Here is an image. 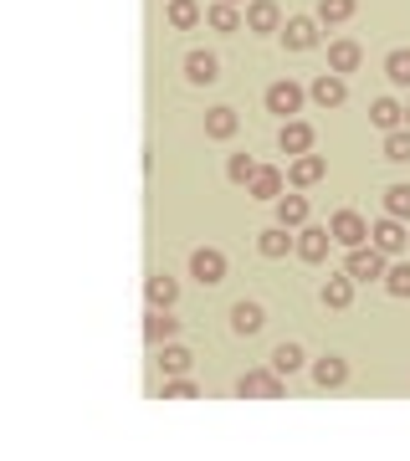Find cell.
Returning <instances> with one entry per match:
<instances>
[{"label":"cell","mask_w":410,"mask_h":461,"mask_svg":"<svg viewBox=\"0 0 410 461\" xmlns=\"http://www.w3.org/2000/svg\"><path fill=\"white\" fill-rule=\"evenodd\" d=\"M385 251L379 247H369V241H364V247H349V262H344V272L354 282H385Z\"/></svg>","instance_id":"1"},{"label":"cell","mask_w":410,"mask_h":461,"mask_svg":"<svg viewBox=\"0 0 410 461\" xmlns=\"http://www.w3.org/2000/svg\"><path fill=\"white\" fill-rule=\"evenodd\" d=\"M236 395L241 400H282V375L278 369H246L236 379Z\"/></svg>","instance_id":"2"},{"label":"cell","mask_w":410,"mask_h":461,"mask_svg":"<svg viewBox=\"0 0 410 461\" xmlns=\"http://www.w3.org/2000/svg\"><path fill=\"white\" fill-rule=\"evenodd\" d=\"M328 236H333V247H364V241H369V221H364L360 211H333Z\"/></svg>","instance_id":"3"},{"label":"cell","mask_w":410,"mask_h":461,"mask_svg":"<svg viewBox=\"0 0 410 461\" xmlns=\"http://www.w3.org/2000/svg\"><path fill=\"white\" fill-rule=\"evenodd\" d=\"M246 32H257V36L282 32V5L278 0H246Z\"/></svg>","instance_id":"4"},{"label":"cell","mask_w":410,"mask_h":461,"mask_svg":"<svg viewBox=\"0 0 410 461\" xmlns=\"http://www.w3.org/2000/svg\"><path fill=\"white\" fill-rule=\"evenodd\" d=\"M303 98H308V93H303L297 83H272V87H267V113H272V118H297Z\"/></svg>","instance_id":"5"},{"label":"cell","mask_w":410,"mask_h":461,"mask_svg":"<svg viewBox=\"0 0 410 461\" xmlns=\"http://www.w3.org/2000/svg\"><path fill=\"white\" fill-rule=\"evenodd\" d=\"M190 277L205 282V287H215V282L226 277V257H221L215 247H196L190 251Z\"/></svg>","instance_id":"6"},{"label":"cell","mask_w":410,"mask_h":461,"mask_svg":"<svg viewBox=\"0 0 410 461\" xmlns=\"http://www.w3.org/2000/svg\"><path fill=\"white\" fill-rule=\"evenodd\" d=\"M313 139H318V133H313V123H303V118H287V123H282L278 129V149L282 154H313Z\"/></svg>","instance_id":"7"},{"label":"cell","mask_w":410,"mask_h":461,"mask_svg":"<svg viewBox=\"0 0 410 461\" xmlns=\"http://www.w3.org/2000/svg\"><path fill=\"white\" fill-rule=\"evenodd\" d=\"M328 247H333V236H328V226H303L297 230V257H303V262H328Z\"/></svg>","instance_id":"8"},{"label":"cell","mask_w":410,"mask_h":461,"mask_svg":"<svg viewBox=\"0 0 410 461\" xmlns=\"http://www.w3.org/2000/svg\"><path fill=\"white\" fill-rule=\"evenodd\" d=\"M282 41H287L293 51L318 47V16H287L282 21Z\"/></svg>","instance_id":"9"},{"label":"cell","mask_w":410,"mask_h":461,"mask_svg":"<svg viewBox=\"0 0 410 461\" xmlns=\"http://www.w3.org/2000/svg\"><path fill=\"white\" fill-rule=\"evenodd\" d=\"M308 98L318 103V108H344V103H349V83H339V72H333V77L323 72V77L308 87Z\"/></svg>","instance_id":"10"},{"label":"cell","mask_w":410,"mask_h":461,"mask_svg":"<svg viewBox=\"0 0 410 461\" xmlns=\"http://www.w3.org/2000/svg\"><path fill=\"white\" fill-rule=\"evenodd\" d=\"M272 215H278V226L303 230V226H308V200H303V195H278V200H272Z\"/></svg>","instance_id":"11"},{"label":"cell","mask_w":410,"mask_h":461,"mask_svg":"<svg viewBox=\"0 0 410 461\" xmlns=\"http://www.w3.org/2000/svg\"><path fill=\"white\" fill-rule=\"evenodd\" d=\"M251 200H262V205H272V200L282 195V169L278 165H257V175H251Z\"/></svg>","instance_id":"12"},{"label":"cell","mask_w":410,"mask_h":461,"mask_svg":"<svg viewBox=\"0 0 410 461\" xmlns=\"http://www.w3.org/2000/svg\"><path fill=\"white\" fill-rule=\"evenodd\" d=\"M364 62V47L360 41H328V67H333V72H339V77H349V72H354V67Z\"/></svg>","instance_id":"13"},{"label":"cell","mask_w":410,"mask_h":461,"mask_svg":"<svg viewBox=\"0 0 410 461\" xmlns=\"http://www.w3.org/2000/svg\"><path fill=\"white\" fill-rule=\"evenodd\" d=\"M369 236H375V247L385 251V257H395V251H405V247H410L405 221H390V215H385V221H379V226L369 230Z\"/></svg>","instance_id":"14"},{"label":"cell","mask_w":410,"mask_h":461,"mask_svg":"<svg viewBox=\"0 0 410 461\" xmlns=\"http://www.w3.org/2000/svg\"><path fill=\"white\" fill-rule=\"evenodd\" d=\"M318 297H323V308H333V313L349 308V303H354V277H349V272H333V277L318 287Z\"/></svg>","instance_id":"15"},{"label":"cell","mask_w":410,"mask_h":461,"mask_svg":"<svg viewBox=\"0 0 410 461\" xmlns=\"http://www.w3.org/2000/svg\"><path fill=\"white\" fill-rule=\"evenodd\" d=\"M175 333H180V323H175L169 308H149V318H144V339L149 344H169Z\"/></svg>","instance_id":"16"},{"label":"cell","mask_w":410,"mask_h":461,"mask_svg":"<svg viewBox=\"0 0 410 461\" xmlns=\"http://www.w3.org/2000/svg\"><path fill=\"white\" fill-rule=\"evenodd\" d=\"M149 293V308H175V297H180V282L169 277V272H154V277L144 282Z\"/></svg>","instance_id":"17"},{"label":"cell","mask_w":410,"mask_h":461,"mask_svg":"<svg viewBox=\"0 0 410 461\" xmlns=\"http://www.w3.org/2000/svg\"><path fill=\"white\" fill-rule=\"evenodd\" d=\"M267 313H262V303H236L231 308V329L241 333V339H251V333H262Z\"/></svg>","instance_id":"18"},{"label":"cell","mask_w":410,"mask_h":461,"mask_svg":"<svg viewBox=\"0 0 410 461\" xmlns=\"http://www.w3.org/2000/svg\"><path fill=\"white\" fill-rule=\"evenodd\" d=\"M287 180H293L297 190L318 185V180H323V159H318V154H297L293 165H287Z\"/></svg>","instance_id":"19"},{"label":"cell","mask_w":410,"mask_h":461,"mask_svg":"<svg viewBox=\"0 0 410 461\" xmlns=\"http://www.w3.org/2000/svg\"><path fill=\"white\" fill-rule=\"evenodd\" d=\"M293 247H297V236L287 226H267L262 236H257V251H262V257H287Z\"/></svg>","instance_id":"20"},{"label":"cell","mask_w":410,"mask_h":461,"mask_svg":"<svg viewBox=\"0 0 410 461\" xmlns=\"http://www.w3.org/2000/svg\"><path fill=\"white\" fill-rule=\"evenodd\" d=\"M313 379H318L323 390H339V384H344V379H349V364L339 359V354H323V359L313 364Z\"/></svg>","instance_id":"21"},{"label":"cell","mask_w":410,"mask_h":461,"mask_svg":"<svg viewBox=\"0 0 410 461\" xmlns=\"http://www.w3.org/2000/svg\"><path fill=\"white\" fill-rule=\"evenodd\" d=\"M200 16H205V11H200V0H169V5H164V21H169L175 32H190Z\"/></svg>","instance_id":"22"},{"label":"cell","mask_w":410,"mask_h":461,"mask_svg":"<svg viewBox=\"0 0 410 461\" xmlns=\"http://www.w3.org/2000/svg\"><path fill=\"white\" fill-rule=\"evenodd\" d=\"M185 77H190V83H200V87H205V83H215V57H211V51H185Z\"/></svg>","instance_id":"23"},{"label":"cell","mask_w":410,"mask_h":461,"mask_svg":"<svg viewBox=\"0 0 410 461\" xmlns=\"http://www.w3.org/2000/svg\"><path fill=\"white\" fill-rule=\"evenodd\" d=\"M400 118H405V108H400L395 98H375V103H369V123H375V129L390 133V129H400Z\"/></svg>","instance_id":"24"},{"label":"cell","mask_w":410,"mask_h":461,"mask_svg":"<svg viewBox=\"0 0 410 461\" xmlns=\"http://www.w3.org/2000/svg\"><path fill=\"white\" fill-rule=\"evenodd\" d=\"M360 11V0H318V26H344Z\"/></svg>","instance_id":"25"},{"label":"cell","mask_w":410,"mask_h":461,"mask_svg":"<svg viewBox=\"0 0 410 461\" xmlns=\"http://www.w3.org/2000/svg\"><path fill=\"white\" fill-rule=\"evenodd\" d=\"M190 364L196 359H190V348L185 344H159V369L164 375H190Z\"/></svg>","instance_id":"26"},{"label":"cell","mask_w":410,"mask_h":461,"mask_svg":"<svg viewBox=\"0 0 410 461\" xmlns=\"http://www.w3.org/2000/svg\"><path fill=\"white\" fill-rule=\"evenodd\" d=\"M236 129H241L236 108H211V113H205V133H211V139H231Z\"/></svg>","instance_id":"27"},{"label":"cell","mask_w":410,"mask_h":461,"mask_svg":"<svg viewBox=\"0 0 410 461\" xmlns=\"http://www.w3.org/2000/svg\"><path fill=\"white\" fill-rule=\"evenodd\" d=\"M205 21H211V32H236V26H241V11H236L231 0H215L211 11H205Z\"/></svg>","instance_id":"28"},{"label":"cell","mask_w":410,"mask_h":461,"mask_svg":"<svg viewBox=\"0 0 410 461\" xmlns=\"http://www.w3.org/2000/svg\"><path fill=\"white\" fill-rule=\"evenodd\" d=\"M303 359H308V354H303V344H278V348H272V369H278V375L303 369Z\"/></svg>","instance_id":"29"},{"label":"cell","mask_w":410,"mask_h":461,"mask_svg":"<svg viewBox=\"0 0 410 461\" xmlns=\"http://www.w3.org/2000/svg\"><path fill=\"white\" fill-rule=\"evenodd\" d=\"M385 77L400 87H410V47H395L390 57H385Z\"/></svg>","instance_id":"30"},{"label":"cell","mask_w":410,"mask_h":461,"mask_svg":"<svg viewBox=\"0 0 410 461\" xmlns=\"http://www.w3.org/2000/svg\"><path fill=\"white\" fill-rule=\"evenodd\" d=\"M385 215L390 221H410V185H390L385 190Z\"/></svg>","instance_id":"31"},{"label":"cell","mask_w":410,"mask_h":461,"mask_svg":"<svg viewBox=\"0 0 410 461\" xmlns=\"http://www.w3.org/2000/svg\"><path fill=\"white\" fill-rule=\"evenodd\" d=\"M164 400H200V384L185 375H164Z\"/></svg>","instance_id":"32"},{"label":"cell","mask_w":410,"mask_h":461,"mask_svg":"<svg viewBox=\"0 0 410 461\" xmlns=\"http://www.w3.org/2000/svg\"><path fill=\"white\" fill-rule=\"evenodd\" d=\"M251 175H257V159H251V154H231L226 159V180L231 185H251Z\"/></svg>","instance_id":"33"},{"label":"cell","mask_w":410,"mask_h":461,"mask_svg":"<svg viewBox=\"0 0 410 461\" xmlns=\"http://www.w3.org/2000/svg\"><path fill=\"white\" fill-rule=\"evenodd\" d=\"M385 159H395V165H405V159H410V129H390V133H385Z\"/></svg>","instance_id":"34"},{"label":"cell","mask_w":410,"mask_h":461,"mask_svg":"<svg viewBox=\"0 0 410 461\" xmlns=\"http://www.w3.org/2000/svg\"><path fill=\"white\" fill-rule=\"evenodd\" d=\"M385 287H390L395 297H410V262H395V267H385Z\"/></svg>","instance_id":"35"},{"label":"cell","mask_w":410,"mask_h":461,"mask_svg":"<svg viewBox=\"0 0 410 461\" xmlns=\"http://www.w3.org/2000/svg\"><path fill=\"white\" fill-rule=\"evenodd\" d=\"M400 129H410V108H405V118H400Z\"/></svg>","instance_id":"36"},{"label":"cell","mask_w":410,"mask_h":461,"mask_svg":"<svg viewBox=\"0 0 410 461\" xmlns=\"http://www.w3.org/2000/svg\"><path fill=\"white\" fill-rule=\"evenodd\" d=\"M231 5H241V0H231Z\"/></svg>","instance_id":"37"}]
</instances>
